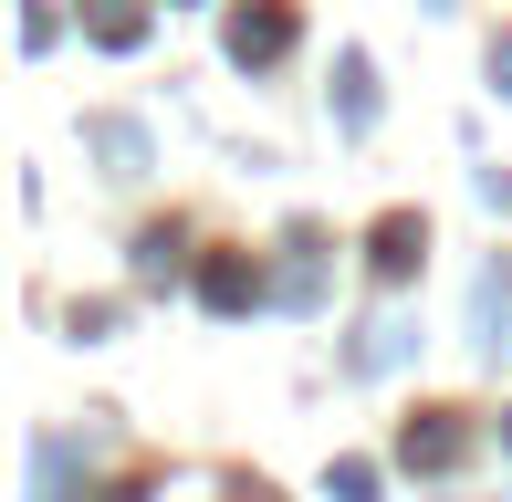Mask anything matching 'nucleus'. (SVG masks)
Masks as SVG:
<instances>
[{"label":"nucleus","mask_w":512,"mask_h":502,"mask_svg":"<svg viewBox=\"0 0 512 502\" xmlns=\"http://www.w3.org/2000/svg\"><path fill=\"white\" fill-rule=\"evenodd\" d=\"M283 42H293V11H283V0H272V11H241V21H230V53H241V63H272Z\"/></svg>","instance_id":"nucleus-1"},{"label":"nucleus","mask_w":512,"mask_h":502,"mask_svg":"<svg viewBox=\"0 0 512 502\" xmlns=\"http://www.w3.org/2000/svg\"><path fill=\"white\" fill-rule=\"evenodd\" d=\"M408 461H418V471H450V461H460V429H450V419H408Z\"/></svg>","instance_id":"nucleus-2"},{"label":"nucleus","mask_w":512,"mask_h":502,"mask_svg":"<svg viewBox=\"0 0 512 502\" xmlns=\"http://www.w3.org/2000/svg\"><path fill=\"white\" fill-rule=\"evenodd\" d=\"M418 262V220H387L377 231V272H408Z\"/></svg>","instance_id":"nucleus-3"},{"label":"nucleus","mask_w":512,"mask_h":502,"mask_svg":"<svg viewBox=\"0 0 512 502\" xmlns=\"http://www.w3.org/2000/svg\"><path fill=\"white\" fill-rule=\"evenodd\" d=\"M492 74H512V42H502V53H492Z\"/></svg>","instance_id":"nucleus-4"}]
</instances>
